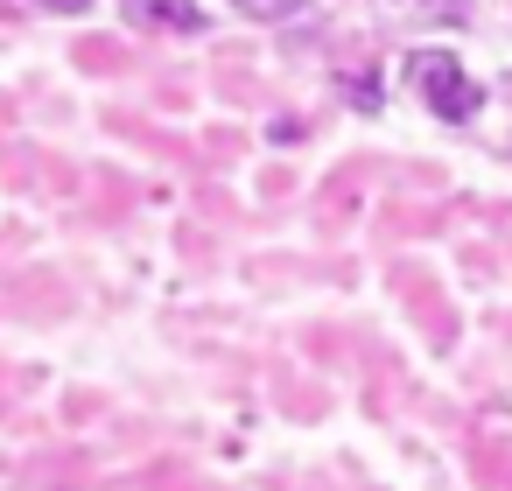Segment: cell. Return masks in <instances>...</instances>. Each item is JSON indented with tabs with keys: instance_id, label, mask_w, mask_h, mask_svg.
Instances as JSON below:
<instances>
[{
	"instance_id": "cell-1",
	"label": "cell",
	"mask_w": 512,
	"mask_h": 491,
	"mask_svg": "<svg viewBox=\"0 0 512 491\" xmlns=\"http://www.w3.org/2000/svg\"><path fill=\"white\" fill-rule=\"evenodd\" d=\"M407 85H414L421 106H428L435 120H449V127H463V120L484 106V92H477V78L463 71L456 50H414V57H407Z\"/></svg>"
},
{
	"instance_id": "cell-2",
	"label": "cell",
	"mask_w": 512,
	"mask_h": 491,
	"mask_svg": "<svg viewBox=\"0 0 512 491\" xmlns=\"http://www.w3.org/2000/svg\"><path fill=\"white\" fill-rule=\"evenodd\" d=\"M134 8V22H148V29H176V36H197L211 15L197 8V0H127Z\"/></svg>"
},
{
	"instance_id": "cell-3",
	"label": "cell",
	"mask_w": 512,
	"mask_h": 491,
	"mask_svg": "<svg viewBox=\"0 0 512 491\" xmlns=\"http://www.w3.org/2000/svg\"><path fill=\"white\" fill-rule=\"evenodd\" d=\"M393 22H463V0H386Z\"/></svg>"
},
{
	"instance_id": "cell-4",
	"label": "cell",
	"mask_w": 512,
	"mask_h": 491,
	"mask_svg": "<svg viewBox=\"0 0 512 491\" xmlns=\"http://www.w3.org/2000/svg\"><path fill=\"white\" fill-rule=\"evenodd\" d=\"M232 8H239L246 22H267V29H274V22H295L309 0H232Z\"/></svg>"
},
{
	"instance_id": "cell-5",
	"label": "cell",
	"mask_w": 512,
	"mask_h": 491,
	"mask_svg": "<svg viewBox=\"0 0 512 491\" xmlns=\"http://www.w3.org/2000/svg\"><path fill=\"white\" fill-rule=\"evenodd\" d=\"M43 15H92V0H36Z\"/></svg>"
}]
</instances>
